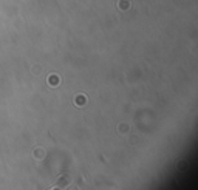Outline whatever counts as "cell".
I'll list each match as a JSON object with an SVG mask.
<instances>
[{"instance_id": "6da1fadb", "label": "cell", "mask_w": 198, "mask_h": 190, "mask_svg": "<svg viewBox=\"0 0 198 190\" xmlns=\"http://www.w3.org/2000/svg\"><path fill=\"white\" fill-rule=\"evenodd\" d=\"M68 184H70L68 175H62V176H59V179L56 181V187H59V189H65V187H68Z\"/></svg>"}, {"instance_id": "7a4b0ae2", "label": "cell", "mask_w": 198, "mask_h": 190, "mask_svg": "<svg viewBox=\"0 0 198 190\" xmlns=\"http://www.w3.org/2000/svg\"><path fill=\"white\" fill-rule=\"evenodd\" d=\"M51 190H62V189H59V187H56V185H54V189H51Z\"/></svg>"}]
</instances>
